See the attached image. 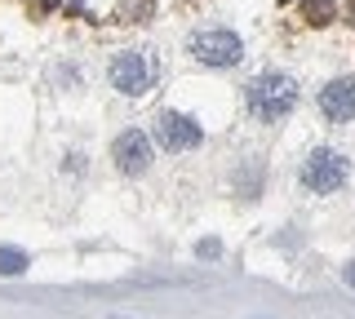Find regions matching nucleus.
Wrapping results in <instances>:
<instances>
[{
  "mask_svg": "<svg viewBox=\"0 0 355 319\" xmlns=\"http://www.w3.org/2000/svg\"><path fill=\"white\" fill-rule=\"evenodd\" d=\"M155 138H160V147L164 151H191L200 147V125L191 116H182V111H160V120H155Z\"/></svg>",
  "mask_w": 355,
  "mask_h": 319,
  "instance_id": "nucleus-6",
  "label": "nucleus"
},
{
  "mask_svg": "<svg viewBox=\"0 0 355 319\" xmlns=\"http://www.w3.org/2000/svg\"><path fill=\"white\" fill-rule=\"evenodd\" d=\"M244 102H249V116H258L262 125H275V120H284L297 107V84L284 71H262L244 89Z\"/></svg>",
  "mask_w": 355,
  "mask_h": 319,
  "instance_id": "nucleus-1",
  "label": "nucleus"
},
{
  "mask_svg": "<svg viewBox=\"0 0 355 319\" xmlns=\"http://www.w3.org/2000/svg\"><path fill=\"white\" fill-rule=\"evenodd\" d=\"M27 271V253L22 248H0V275H22Z\"/></svg>",
  "mask_w": 355,
  "mask_h": 319,
  "instance_id": "nucleus-8",
  "label": "nucleus"
},
{
  "mask_svg": "<svg viewBox=\"0 0 355 319\" xmlns=\"http://www.w3.org/2000/svg\"><path fill=\"white\" fill-rule=\"evenodd\" d=\"M329 18H333V0H306V23L324 27Z\"/></svg>",
  "mask_w": 355,
  "mask_h": 319,
  "instance_id": "nucleus-9",
  "label": "nucleus"
},
{
  "mask_svg": "<svg viewBox=\"0 0 355 319\" xmlns=\"http://www.w3.org/2000/svg\"><path fill=\"white\" fill-rule=\"evenodd\" d=\"M320 111H324V120H333V125H342V120L355 116V75H338V80H329L324 89H320Z\"/></svg>",
  "mask_w": 355,
  "mask_h": 319,
  "instance_id": "nucleus-7",
  "label": "nucleus"
},
{
  "mask_svg": "<svg viewBox=\"0 0 355 319\" xmlns=\"http://www.w3.org/2000/svg\"><path fill=\"white\" fill-rule=\"evenodd\" d=\"M351 23H355V0H351Z\"/></svg>",
  "mask_w": 355,
  "mask_h": 319,
  "instance_id": "nucleus-12",
  "label": "nucleus"
},
{
  "mask_svg": "<svg viewBox=\"0 0 355 319\" xmlns=\"http://www.w3.org/2000/svg\"><path fill=\"white\" fill-rule=\"evenodd\" d=\"M111 84H116L120 93H129V98L147 93L151 84H155V62H151V53H142V49L116 53V62H111Z\"/></svg>",
  "mask_w": 355,
  "mask_h": 319,
  "instance_id": "nucleus-4",
  "label": "nucleus"
},
{
  "mask_svg": "<svg viewBox=\"0 0 355 319\" xmlns=\"http://www.w3.org/2000/svg\"><path fill=\"white\" fill-rule=\"evenodd\" d=\"M342 280H347L351 289H355V262H351V266H347V275H342Z\"/></svg>",
  "mask_w": 355,
  "mask_h": 319,
  "instance_id": "nucleus-11",
  "label": "nucleus"
},
{
  "mask_svg": "<svg viewBox=\"0 0 355 319\" xmlns=\"http://www.w3.org/2000/svg\"><path fill=\"white\" fill-rule=\"evenodd\" d=\"M218 253H222L218 239H205V244H200V257H218Z\"/></svg>",
  "mask_w": 355,
  "mask_h": 319,
  "instance_id": "nucleus-10",
  "label": "nucleus"
},
{
  "mask_svg": "<svg viewBox=\"0 0 355 319\" xmlns=\"http://www.w3.org/2000/svg\"><path fill=\"white\" fill-rule=\"evenodd\" d=\"M111 160H116L120 173H147L151 169V138L142 134V129H125V134L116 138V147H111Z\"/></svg>",
  "mask_w": 355,
  "mask_h": 319,
  "instance_id": "nucleus-5",
  "label": "nucleus"
},
{
  "mask_svg": "<svg viewBox=\"0 0 355 319\" xmlns=\"http://www.w3.org/2000/svg\"><path fill=\"white\" fill-rule=\"evenodd\" d=\"M191 53L205 67H236L244 58V45H240L236 31H227V27H205L191 36Z\"/></svg>",
  "mask_w": 355,
  "mask_h": 319,
  "instance_id": "nucleus-3",
  "label": "nucleus"
},
{
  "mask_svg": "<svg viewBox=\"0 0 355 319\" xmlns=\"http://www.w3.org/2000/svg\"><path fill=\"white\" fill-rule=\"evenodd\" d=\"M347 173H351L347 156H342V151H333V147H315L302 160V186H306V191H315V195L338 191V186L347 182Z\"/></svg>",
  "mask_w": 355,
  "mask_h": 319,
  "instance_id": "nucleus-2",
  "label": "nucleus"
}]
</instances>
